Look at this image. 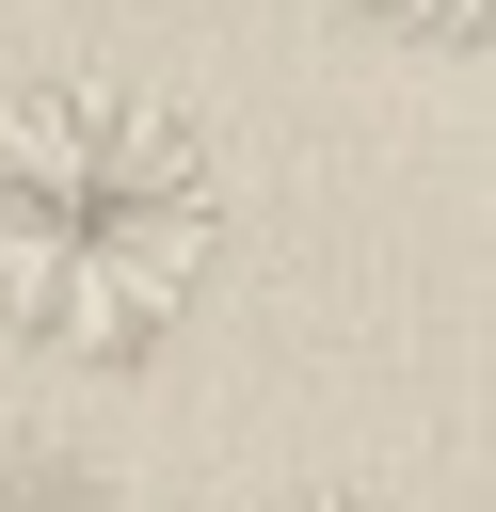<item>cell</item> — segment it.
<instances>
[{
	"label": "cell",
	"mask_w": 496,
	"mask_h": 512,
	"mask_svg": "<svg viewBox=\"0 0 496 512\" xmlns=\"http://www.w3.org/2000/svg\"><path fill=\"white\" fill-rule=\"evenodd\" d=\"M224 256V160L144 80L0 96V336L48 368H144Z\"/></svg>",
	"instance_id": "1"
},
{
	"label": "cell",
	"mask_w": 496,
	"mask_h": 512,
	"mask_svg": "<svg viewBox=\"0 0 496 512\" xmlns=\"http://www.w3.org/2000/svg\"><path fill=\"white\" fill-rule=\"evenodd\" d=\"M0 512H112V480L48 432H0Z\"/></svg>",
	"instance_id": "2"
},
{
	"label": "cell",
	"mask_w": 496,
	"mask_h": 512,
	"mask_svg": "<svg viewBox=\"0 0 496 512\" xmlns=\"http://www.w3.org/2000/svg\"><path fill=\"white\" fill-rule=\"evenodd\" d=\"M352 16L400 32V48H464V64H480V16H496V0H352Z\"/></svg>",
	"instance_id": "3"
},
{
	"label": "cell",
	"mask_w": 496,
	"mask_h": 512,
	"mask_svg": "<svg viewBox=\"0 0 496 512\" xmlns=\"http://www.w3.org/2000/svg\"><path fill=\"white\" fill-rule=\"evenodd\" d=\"M272 512H384V496H272Z\"/></svg>",
	"instance_id": "4"
}]
</instances>
